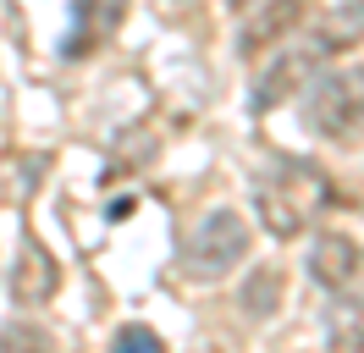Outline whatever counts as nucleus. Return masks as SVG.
Masks as SVG:
<instances>
[{
	"instance_id": "obj_1",
	"label": "nucleus",
	"mask_w": 364,
	"mask_h": 353,
	"mask_svg": "<svg viewBox=\"0 0 364 353\" xmlns=\"http://www.w3.org/2000/svg\"><path fill=\"white\" fill-rule=\"evenodd\" d=\"M331 199V182L315 160H298V154H271L265 176L254 182V204H259V226L271 238H298L309 216Z\"/></svg>"
},
{
	"instance_id": "obj_2",
	"label": "nucleus",
	"mask_w": 364,
	"mask_h": 353,
	"mask_svg": "<svg viewBox=\"0 0 364 353\" xmlns=\"http://www.w3.org/2000/svg\"><path fill=\"white\" fill-rule=\"evenodd\" d=\"M249 243H254L249 221L237 216L232 204H215V210H205L188 226V238L177 248V265H182V276H193V282H221L227 270H237L249 260Z\"/></svg>"
},
{
	"instance_id": "obj_3",
	"label": "nucleus",
	"mask_w": 364,
	"mask_h": 353,
	"mask_svg": "<svg viewBox=\"0 0 364 353\" xmlns=\"http://www.w3.org/2000/svg\"><path fill=\"white\" fill-rule=\"evenodd\" d=\"M364 122V66L348 72H315L304 94V127L320 138H342L348 127Z\"/></svg>"
},
{
	"instance_id": "obj_4",
	"label": "nucleus",
	"mask_w": 364,
	"mask_h": 353,
	"mask_svg": "<svg viewBox=\"0 0 364 353\" xmlns=\"http://www.w3.org/2000/svg\"><path fill=\"white\" fill-rule=\"evenodd\" d=\"M315 72H320V56L309 50V44H298V50H276L271 66H265V72L254 78V88H249V110H254V116H265V110L282 105L287 94H298Z\"/></svg>"
},
{
	"instance_id": "obj_5",
	"label": "nucleus",
	"mask_w": 364,
	"mask_h": 353,
	"mask_svg": "<svg viewBox=\"0 0 364 353\" xmlns=\"http://www.w3.org/2000/svg\"><path fill=\"white\" fill-rule=\"evenodd\" d=\"M55 282H61V265H55V254H50L45 243L33 238V226H23L17 260H11V276H6L11 298H17V304H45L50 293H55Z\"/></svg>"
},
{
	"instance_id": "obj_6",
	"label": "nucleus",
	"mask_w": 364,
	"mask_h": 353,
	"mask_svg": "<svg viewBox=\"0 0 364 353\" xmlns=\"http://www.w3.org/2000/svg\"><path fill=\"white\" fill-rule=\"evenodd\" d=\"M122 17H127V0H72V28H67V39H61V56L77 61V56L100 50L122 28Z\"/></svg>"
},
{
	"instance_id": "obj_7",
	"label": "nucleus",
	"mask_w": 364,
	"mask_h": 353,
	"mask_svg": "<svg viewBox=\"0 0 364 353\" xmlns=\"http://www.w3.org/2000/svg\"><path fill=\"white\" fill-rule=\"evenodd\" d=\"M359 243L348 238V232H315V243H309V260H304V270H309V282L326 287V293H342V287L359 276Z\"/></svg>"
},
{
	"instance_id": "obj_8",
	"label": "nucleus",
	"mask_w": 364,
	"mask_h": 353,
	"mask_svg": "<svg viewBox=\"0 0 364 353\" xmlns=\"http://www.w3.org/2000/svg\"><path fill=\"white\" fill-rule=\"evenodd\" d=\"M304 17H309V0H271V6H259V11L243 22V39H237V50H243V56H259L265 44H282Z\"/></svg>"
},
{
	"instance_id": "obj_9",
	"label": "nucleus",
	"mask_w": 364,
	"mask_h": 353,
	"mask_svg": "<svg viewBox=\"0 0 364 353\" xmlns=\"http://www.w3.org/2000/svg\"><path fill=\"white\" fill-rule=\"evenodd\" d=\"M359 39H364V0H337V6L315 22L309 50H315L320 61H331V56H342V50H353Z\"/></svg>"
},
{
	"instance_id": "obj_10",
	"label": "nucleus",
	"mask_w": 364,
	"mask_h": 353,
	"mask_svg": "<svg viewBox=\"0 0 364 353\" xmlns=\"http://www.w3.org/2000/svg\"><path fill=\"white\" fill-rule=\"evenodd\" d=\"M237 304H243L249 320H271L276 309H282V270L276 265H254L249 282L237 287Z\"/></svg>"
},
{
	"instance_id": "obj_11",
	"label": "nucleus",
	"mask_w": 364,
	"mask_h": 353,
	"mask_svg": "<svg viewBox=\"0 0 364 353\" xmlns=\"http://www.w3.org/2000/svg\"><path fill=\"white\" fill-rule=\"evenodd\" d=\"M320 326H326V342H331V348H364V298H353V293L331 298Z\"/></svg>"
},
{
	"instance_id": "obj_12",
	"label": "nucleus",
	"mask_w": 364,
	"mask_h": 353,
	"mask_svg": "<svg viewBox=\"0 0 364 353\" xmlns=\"http://www.w3.org/2000/svg\"><path fill=\"white\" fill-rule=\"evenodd\" d=\"M111 348H122V353H160L166 342H160V331H149V326H138V320H133V326H122L111 337Z\"/></svg>"
},
{
	"instance_id": "obj_13",
	"label": "nucleus",
	"mask_w": 364,
	"mask_h": 353,
	"mask_svg": "<svg viewBox=\"0 0 364 353\" xmlns=\"http://www.w3.org/2000/svg\"><path fill=\"white\" fill-rule=\"evenodd\" d=\"M0 342H33V348H45L50 337L39 326H6V331H0Z\"/></svg>"
},
{
	"instance_id": "obj_14",
	"label": "nucleus",
	"mask_w": 364,
	"mask_h": 353,
	"mask_svg": "<svg viewBox=\"0 0 364 353\" xmlns=\"http://www.w3.org/2000/svg\"><path fill=\"white\" fill-rule=\"evenodd\" d=\"M227 6H254V0H227Z\"/></svg>"
}]
</instances>
